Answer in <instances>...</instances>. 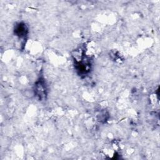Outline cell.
Instances as JSON below:
<instances>
[{
  "label": "cell",
  "mask_w": 160,
  "mask_h": 160,
  "mask_svg": "<svg viewBox=\"0 0 160 160\" xmlns=\"http://www.w3.org/2000/svg\"><path fill=\"white\" fill-rule=\"evenodd\" d=\"M15 33L16 34L19 36V38H22L27 35L28 33V29L24 24L19 23L15 28Z\"/></svg>",
  "instance_id": "obj_1"
}]
</instances>
